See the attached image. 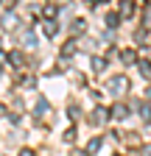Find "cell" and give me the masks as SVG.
Returning <instances> with one entry per match:
<instances>
[{"instance_id":"6da1fadb","label":"cell","mask_w":151,"mask_h":156,"mask_svg":"<svg viewBox=\"0 0 151 156\" xmlns=\"http://www.w3.org/2000/svg\"><path fill=\"white\" fill-rule=\"evenodd\" d=\"M123 89H129V81H126V75H115V78L109 81V92H112V95H120Z\"/></svg>"},{"instance_id":"7a4b0ae2","label":"cell","mask_w":151,"mask_h":156,"mask_svg":"<svg viewBox=\"0 0 151 156\" xmlns=\"http://www.w3.org/2000/svg\"><path fill=\"white\" fill-rule=\"evenodd\" d=\"M14 23H17V20H14V17H11V14H6V17H3V25H6V28H11V25H14Z\"/></svg>"},{"instance_id":"3957f363","label":"cell","mask_w":151,"mask_h":156,"mask_svg":"<svg viewBox=\"0 0 151 156\" xmlns=\"http://www.w3.org/2000/svg\"><path fill=\"white\" fill-rule=\"evenodd\" d=\"M45 34H48V36H56V25L48 23V25H45Z\"/></svg>"},{"instance_id":"277c9868","label":"cell","mask_w":151,"mask_h":156,"mask_svg":"<svg viewBox=\"0 0 151 156\" xmlns=\"http://www.w3.org/2000/svg\"><path fill=\"white\" fill-rule=\"evenodd\" d=\"M92 67H95V70H104V67H106V62H101V58H92Z\"/></svg>"},{"instance_id":"5b68a950","label":"cell","mask_w":151,"mask_h":156,"mask_svg":"<svg viewBox=\"0 0 151 156\" xmlns=\"http://www.w3.org/2000/svg\"><path fill=\"white\" fill-rule=\"evenodd\" d=\"M120 11H123V14L129 17V14H131V3H123V6H120Z\"/></svg>"},{"instance_id":"8992f818","label":"cell","mask_w":151,"mask_h":156,"mask_svg":"<svg viewBox=\"0 0 151 156\" xmlns=\"http://www.w3.org/2000/svg\"><path fill=\"white\" fill-rule=\"evenodd\" d=\"M115 117H126V109L123 106H115Z\"/></svg>"},{"instance_id":"52a82bcc","label":"cell","mask_w":151,"mask_h":156,"mask_svg":"<svg viewBox=\"0 0 151 156\" xmlns=\"http://www.w3.org/2000/svg\"><path fill=\"white\" fill-rule=\"evenodd\" d=\"M140 73L143 75H151V64H140Z\"/></svg>"},{"instance_id":"ba28073f","label":"cell","mask_w":151,"mask_h":156,"mask_svg":"<svg viewBox=\"0 0 151 156\" xmlns=\"http://www.w3.org/2000/svg\"><path fill=\"white\" fill-rule=\"evenodd\" d=\"M20 156H34V151H28V148H23V151H20Z\"/></svg>"},{"instance_id":"9c48e42d","label":"cell","mask_w":151,"mask_h":156,"mask_svg":"<svg viewBox=\"0 0 151 156\" xmlns=\"http://www.w3.org/2000/svg\"><path fill=\"white\" fill-rule=\"evenodd\" d=\"M73 156H87V153H73Z\"/></svg>"}]
</instances>
